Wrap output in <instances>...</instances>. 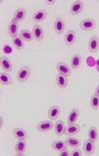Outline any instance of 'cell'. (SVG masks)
Segmentation results:
<instances>
[{"mask_svg":"<svg viewBox=\"0 0 99 156\" xmlns=\"http://www.w3.org/2000/svg\"><path fill=\"white\" fill-rule=\"evenodd\" d=\"M52 147L53 149L56 150V151H62L63 149H66V148L67 147V143H66V140H55L54 142L52 143Z\"/></svg>","mask_w":99,"mask_h":156,"instance_id":"25","label":"cell"},{"mask_svg":"<svg viewBox=\"0 0 99 156\" xmlns=\"http://www.w3.org/2000/svg\"><path fill=\"white\" fill-rule=\"evenodd\" d=\"M66 143L68 147H71V148H77L80 146V140L77 137H73V136H67V139H66Z\"/></svg>","mask_w":99,"mask_h":156,"instance_id":"20","label":"cell"},{"mask_svg":"<svg viewBox=\"0 0 99 156\" xmlns=\"http://www.w3.org/2000/svg\"><path fill=\"white\" fill-rule=\"evenodd\" d=\"M32 33H33V36H34V39L36 41H43L44 37H45V31L42 26L40 25H35L33 27V30H32Z\"/></svg>","mask_w":99,"mask_h":156,"instance_id":"9","label":"cell"},{"mask_svg":"<svg viewBox=\"0 0 99 156\" xmlns=\"http://www.w3.org/2000/svg\"><path fill=\"white\" fill-rule=\"evenodd\" d=\"M95 21L93 19L91 18H85L81 20L80 22V28L83 30V31H86V32H89V31H92V30L95 28Z\"/></svg>","mask_w":99,"mask_h":156,"instance_id":"4","label":"cell"},{"mask_svg":"<svg viewBox=\"0 0 99 156\" xmlns=\"http://www.w3.org/2000/svg\"><path fill=\"white\" fill-rule=\"evenodd\" d=\"M70 151L67 150V148L60 151V156H70Z\"/></svg>","mask_w":99,"mask_h":156,"instance_id":"32","label":"cell"},{"mask_svg":"<svg viewBox=\"0 0 99 156\" xmlns=\"http://www.w3.org/2000/svg\"><path fill=\"white\" fill-rule=\"evenodd\" d=\"M27 16V10L24 8H19L14 12L13 19H15L17 22H21Z\"/></svg>","mask_w":99,"mask_h":156,"instance_id":"19","label":"cell"},{"mask_svg":"<svg viewBox=\"0 0 99 156\" xmlns=\"http://www.w3.org/2000/svg\"><path fill=\"white\" fill-rule=\"evenodd\" d=\"M30 75H31V69L27 66L22 67L20 70L17 72V81L19 83H24L26 81H28V79L30 78Z\"/></svg>","mask_w":99,"mask_h":156,"instance_id":"1","label":"cell"},{"mask_svg":"<svg viewBox=\"0 0 99 156\" xmlns=\"http://www.w3.org/2000/svg\"><path fill=\"white\" fill-rule=\"evenodd\" d=\"M8 34L10 37H17L18 33H19V22H17L15 19H12L10 21V23L8 25Z\"/></svg>","mask_w":99,"mask_h":156,"instance_id":"8","label":"cell"},{"mask_svg":"<svg viewBox=\"0 0 99 156\" xmlns=\"http://www.w3.org/2000/svg\"><path fill=\"white\" fill-rule=\"evenodd\" d=\"M78 116H79V109L78 108H73L72 110H70V112L68 113V116H67L68 124L77 122V120L78 119Z\"/></svg>","mask_w":99,"mask_h":156,"instance_id":"22","label":"cell"},{"mask_svg":"<svg viewBox=\"0 0 99 156\" xmlns=\"http://www.w3.org/2000/svg\"><path fill=\"white\" fill-rule=\"evenodd\" d=\"M95 151V144L94 141L90 139H87L83 143V152L86 155H92Z\"/></svg>","mask_w":99,"mask_h":156,"instance_id":"13","label":"cell"},{"mask_svg":"<svg viewBox=\"0 0 99 156\" xmlns=\"http://www.w3.org/2000/svg\"><path fill=\"white\" fill-rule=\"evenodd\" d=\"M12 45L16 50H22V49L24 48V41H23L20 37H13Z\"/></svg>","mask_w":99,"mask_h":156,"instance_id":"28","label":"cell"},{"mask_svg":"<svg viewBox=\"0 0 99 156\" xmlns=\"http://www.w3.org/2000/svg\"><path fill=\"white\" fill-rule=\"evenodd\" d=\"M27 142H26L25 139L22 140H18L15 144V151L16 152H26L27 150Z\"/></svg>","mask_w":99,"mask_h":156,"instance_id":"26","label":"cell"},{"mask_svg":"<svg viewBox=\"0 0 99 156\" xmlns=\"http://www.w3.org/2000/svg\"><path fill=\"white\" fill-rule=\"evenodd\" d=\"M48 17V13L47 11L44 9H39L37 10L36 12H34L32 15V19L34 22L36 23H40V22H43L44 20H46Z\"/></svg>","mask_w":99,"mask_h":156,"instance_id":"7","label":"cell"},{"mask_svg":"<svg viewBox=\"0 0 99 156\" xmlns=\"http://www.w3.org/2000/svg\"><path fill=\"white\" fill-rule=\"evenodd\" d=\"M87 62H88V66H92L93 63H96L92 58H88V59H87Z\"/></svg>","mask_w":99,"mask_h":156,"instance_id":"33","label":"cell"},{"mask_svg":"<svg viewBox=\"0 0 99 156\" xmlns=\"http://www.w3.org/2000/svg\"><path fill=\"white\" fill-rule=\"evenodd\" d=\"M95 64H96V69H97V71H98V73H99V59L96 61V63H95Z\"/></svg>","mask_w":99,"mask_h":156,"instance_id":"37","label":"cell"},{"mask_svg":"<svg viewBox=\"0 0 99 156\" xmlns=\"http://www.w3.org/2000/svg\"><path fill=\"white\" fill-rule=\"evenodd\" d=\"M67 130V127L64 125V122L63 120H58L55 123V126H54V131H55V134L58 135V136H62L66 133Z\"/></svg>","mask_w":99,"mask_h":156,"instance_id":"15","label":"cell"},{"mask_svg":"<svg viewBox=\"0 0 99 156\" xmlns=\"http://www.w3.org/2000/svg\"><path fill=\"white\" fill-rule=\"evenodd\" d=\"M23 41H26V42H32L34 40V36H33V33L32 31H29L27 29H23L20 31V36Z\"/></svg>","mask_w":99,"mask_h":156,"instance_id":"23","label":"cell"},{"mask_svg":"<svg viewBox=\"0 0 99 156\" xmlns=\"http://www.w3.org/2000/svg\"><path fill=\"white\" fill-rule=\"evenodd\" d=\"M55 124L53 122V120H42L37 125V129L40 132H48L52 129H54Z\"/></svg>","mask_w":99,"mask_h":156,"instance_id":"2","label":"cell"},{"mask_svg":"<svg viewBox=\"0 0 99 156\" xmlns=\"http://www.w3.org/2000/svg\"><path fill=\"white\" fill-rule=\"evenodd\" d=\"M79 130H80V125L77 124V123H71L67 127L66 133L68 136H71V135L77 134V133L79 132Z\"/></svg>","mask_w":99,"mask_h":156,"instance_id":"21","label":"cell"},{"mask_svg":"<svg viewBox=\"0 0 99 156\" xmlns=\"http://www.w3.org/2000/svg\"><path fill=\"white\" fill-rule=\"evenodd\" d=\"M16 155L17 156H23V155H25V152H16Z\"/></svg>","mask_w":99,"mask_h":156,"instance_id":"36","label":"cell"},{"mask_svg":"<svg viewBox=\"0 0 99 156\" xmlns=\"http://www.w3.org/2000/svg\"><path fill=\"white\" fill-rule=\"evenodd\" d=\"M0 67L4 72H10L12 70V62L9 58L2 56L1 59H0Z\"/></svg>","mask_w":99,"mask_h":156,"instance_id":"17","label":"cell"},{"mask_svg":"<svg viewBox=\"0 0 99 156\" xmlns=\"http://www.w3.org/2000/svg\"><path fill=\"white\" fill-rule=\"evenodd\" d=\"M13 136L18 140H22V139L26 140L28 138V132L23 128L16 127L13 129Z\"/></svg>","mask_w":99,"mask_h":156,"instance_id":"18","label":"cell"},{"mask_svg":"<svg viewBox=\"0 0 99 156\" xmlns=\"http://www.w3.org/2000/svg\"><path fill=\"white\" fill-rule=\"evenodd\" d=\"M83 9H84V3L78 0V1H75V2L72 3L71 6H70V11L71 15H73V16H77V15H79L82 12Z\"/></svg>","mask_w":99,"mask_h":156,"instance_id":"5","label":"cell"},{"mask_svg":"<svg viewBox=\"0 0 99 156\" xmlns=\"http://www.w3.org/2000/svg\"><path fill=\"white\" fill-rule=\"evenodd\" d=\"M87 136H88V139L92 140V141L96 142L98 140V130L96 127L91 126L88 129V132H87Z\"/></svg>","mask_w":99,"mask_h":156,"instance_id":"27","label":"cell"},{"mask_svg":"<svg viewBox=\"0 0 99 156\" xmlns=\"http://www.w3.org/2000/svg\"><path fill=\"white\" fill-rule=\"evenodd\" d=\"M77 34L75 33L73 30H70V31H67L66 33V35H64V38H63L64 44L68 45V46L73 45L75 42H77Z\"/></svg>","mask_w":99,"mask_h":156,"instance_id":"6","label":"cell"},{"mask_svg":"<svg viewBox=\"0 0 99 156\" xmlns=\"http://www.w3.org/2000/svg\"><path fill=\"white\" fill-rule=\"evenodd\" d=\"M46 3L49 4V5H53V4H55L56 1H55V0H53V1H46Z\"/></svg>","mask_w":99,"mask_h":156,"instance_id":"35","label":"cell"},{"mask_svg":"<svg viewBox=\"0 0 99 156\" xmlns=\"http://www.w3.org/2000/svg\"><path fill=\"white\" fill-rule=\"evenodd\" d=\"M82 65V58L79 54H75L70 58V68L74 71H78Z\"/></svg>","mask_w":99,"mask_h":156,"instance_id":"10","label":"cell"},{"mask_svg":"<svg viewBox=\"0 0 99 156\" xmlns=\"http://www.w3.org/2000/svg\"><path fill=\"white\" fill-rule=\"evenodd\" d=\"M56 71H58L59 74H62L67 76V77H70L71 75V68L70 65H67L64 62H59L56 64Z\"/></svg>","mask_w":99,"mask_h":156,"instance_id":"3","label":"cell"},{"mask_svg":"<svg viewBox=\"0 0 99 156\" xmlns=\"http://www.w3.org/2000/svg\"><path fill=\"white\" fill-rule=\"evenodd\" d=\"M71 156H81L82 155V151L79 149L78 147L77 148H73V150L71 151V153H70Z\"/></svg>","mask_w":99,"mask_h":156,"instance_id":"31","label":"cell"},{"mask_svg":"<svg viewBox=\"0 0 99 156\" xmlns=\"http://www.w3.org/2000/svg\"><path fill=\"white\" fill-rule=\"evenodd\" d=\"M0 83L1 86H9L13 83L12 77L8 73H2L0 75Z\"/></svg>","mask_w":99,"mask_h":156,"instance_id":"24","label":"cell"},{"mask_svg":"<svg viewBox=\"0 0 99 156\" xmlns=\"http://www.w3.org/2000/svg\"><path fill=\"white\" fill-rule=\"evenodd\" d=\"M90 106L91 108L94 110L99 109V97H97L96 94H93L90 98Z\"/></svg>","mask_w":99,"mask_h":156,"instance_id":"29","label":"cell"},{"mask_svg":"<svg viewBox=\"0 0 99 156\" xmlns=\"http://www.w3.org/2000/svg\"><path fill=\"white\" fill-rule=\"evenodd\" d=\"M60 112H62V109H60V106L53 105L52 108H50V109L48 110V117L51 120H56L60 117Z\"/></svg>","mask_w":99,"mask_h":156,"instance_id":"11","label":"cell"},{"mask_svg":"<svg viewBox=\"0 0 99 156\" xmlns=\"http://www.w3.org/2000/svg\"><path fill=\"white\" fill-rule=\"evenodd\" d=\"M66 29V23L63 18H56L54 23V30L58 35H62Z\"/></svg>","mask_w":99,"mask_h":156,"instance_id":"12","label":"cell"},{"mask_svg":"<svg viewBox=\"0 0 99 156\" xmlns=\"http://www.w3.org/2000/svg\"><path fill=\"white\" fill-rule=\"evenodd\" d=\"M96 94L97 97H99V85H97V87H95V94Z\"/></svg>","mask_w":99,"mask_h":156,"instance_id":"34","label":"cell"},{"mask_svg":"<svg viewBox=\"0 0 99 156\" xmlns=\"http://www.w3.org/2000/svg\"><path fill=\"white\" fill-rule=\"evenodd\" d=\"M56 86H58L60 89H66L68 86L70 81H68V77H67V76L59 74L56 78Z\"/></svg>","mask_w":99,"mask_h":156,"instance_id":"14","label":"cell"},{"mask_svg":"<svg viewBox=\"0 0 99 156\" xmlns=\"http://www.w3.org/2000/svg\"><path fill=\"white\" fill-rule=\"evenodd\" d=\"M2 51H3V54H4V55L9 56V55H12L13 48H12V46H10L9 44H6V45H4V46H3Z\"/></svg>","mask_w":99,"mask_h":156,"instance_id":"30","label":"cell"},{"mask_svg":"<svg viewBox=\"0 0 99 156\" xmlns=\"http://www.w3.org/2000/svg\"><path fill=\"white\" fill-rule=\"evenodd\" d=\"M99 50V38L97 36L91 37L88 41V51L90 53H95Z\"/></svg>","mask_w":99,"mask_h":156,"instance_id":"16","label":"cell"}]
</instances>
